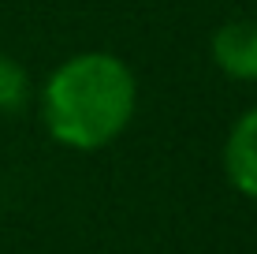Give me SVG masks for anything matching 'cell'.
Returning a JSON list of instances; mask_svg holds the SVG:
<instances>
[{"label":"cell","mask_w":257,"mask_h":254,"mask_svg":"<svg viewBox=\"0 0 257 254\" xmlns=\"http://www.w3.org/2000/svg\"><path fill=\"white\" fill-rule=\"evenodd\" d=\"M138 105L131 67L112 52H78L41 90L45 131L67 150H101L127 131Z\"/></svg>","instance_id":"cell-1"},{"label":"cell","mask_w":257,"mask_h":254,"mask_svg":"<svg viewBox=\"0 0 257 254\" xmlns=\"http://www.w3.org/2000/svg\"><path fill=\"white\" fill-rule=\"evenodd\" d=\"M212 64L227 78L257 82V23L253 19H227L212 34Z\"/></svg>","instance_id":"cell-2"},{"label":"cell","mask_w":257,"mask_h":254,"mask_svg":"<svg viewBox=\"0 0 257 254\" xmlns=\"http://www.w3.org/2000/svg\"><path fill=\"white\" fill-rule=\"evenodd\" d=\"M224 172L235 191L257 198V109L235 120L231 135L224 142Z\"/></svg>","instance_id":"cell-3"},{"label":"cell","mask_w":257,"mask_h":254,"mask_svg":"<svg viewBox=\"0 0 257 254\" xmlns=\"http://www.w3.org/2000/svg\"><path fill=\"white\" fill-rule=\"evenodd\" d=\"M26 101H30V78L23 64L0 52V112H19Z\"/></svg>","instance_id":"cell-4"}]
</instances>
